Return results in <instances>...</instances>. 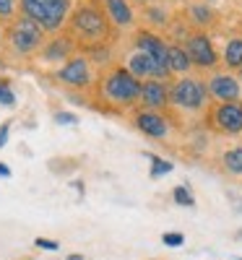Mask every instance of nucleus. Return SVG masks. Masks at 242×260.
Masks as SVG:
<instances>
[{"label":"nucleus","mask_w":242,"mask_h":260,"mask_svg":"<svg viewBox=\"0 0 242 260\" xmlns=\"http://www.w3.org/2000/svg\"><path fill=\"white\" fill-rule=\"evenodd\" d=\"M73 50V42L68 37H55V39H47L45 42V47H42V60H47V62H57V60H71Z\"/></svg>","instance_id":"nucleus-15"},{"label":"nucleus","mask_w":242,"mask_h":260,"mask_svg":"<svg viewBox=\"0 0 242 260\" xmlns=\"http://www.w3.org/2000/svg\"><path fill=\"white\" fill-rule=\"evenodd\" d=\"M8 130H11V122H3V127H0V146H6V141H8Z\"/></svg>","instance_id":"nucleus-28"},{"label":"nucleus","mask_w":242,"mask_h":260,"mask_svg":"<svg viewBox=\"0 0 242 260\" xmlns=\"http://www.w3.org/2000/svg\"><path fill=\"white\" fill-rule=\"evenodd\" d=\"M148 159H151V180H159V177H164V175H169V172L174 169L172 167V161H167V159H159V156H151L148 154Z\"/></svg>","instance_id":"nucleus-21"},{"label":"nucleus","mask_w":242,"mask_h":260,"mask_svg":"<svg viewBox=\"0 0 242 260\" xmlns=\"http://www.w3.org/2000/svg\"><path fill=\"white\" fill-rule=\"evenodd\" d=\"M0 177H11V169L6 164H0Z\"/></svg>","instance_id":"nucleus-29"},{"label":"nucleus","mask_w":242,"mask_h":260,"mask_svg":"<svg viewBox=\"0 0 242 260\" xmlns=\"http://www.w3.org/2000/svg\"><path fill=\"white\" fill-rule=\"evenodd\" d=\"M136 50H141V52H146V55H151V57H157L159 62L167 65L169 45H167L159 34H151V31H146V29L136 31ZM167 68H169V65H167Z\"/></svg>","instance_id":"nucleus-13"},{"label":"nucleus","mask_w":242,"mask_h":260,"mask_svg":"<svg viewBox=\"0 0 242 260\" xmlns=\"http://www.w3.org/2000/svg\"><path fill=\"white\" fill-rule=\"evenodd\" d=\"M102 94L107 102H112L117 107H130L141 102V89H143V81H138L133 73H130L125 65L123 68H115L109 71L104 78H102Z\"/></svg>","instance_id":"nucleus-2"},{"label":"nucleus","mask_w":242,"mask_h":260,"mask_svg":"<svg viewBox=\"0 0 242 260\" xmlns=\"http://www.w3.org/2000/svg\"><path fill=\"white\" fill-rule=\"evenodd\" d=\"M167 65H169V71H172V73H177V76H188V71L193 68V60H190V55L185 52V47H183V45H169Z\"/></svg>","instance_id":"nucleus-16"},{"label":"nucleus","mask_w":242,"mask_h":260,"mask_svg":"<svg viewBox=\"0 0 242 260\" xmlns=\"http://www.w3.org/2000/svg\"><path fill=\"white\" fill-rule=\"evenodd\" d=\"M104 3V13L109 18V24L117 26V29H128L133 26V8H130L128 0H102Z\"/></svg>","instance_id":"nucleus-14"},{"label":"nucleus","mask_w":242,"mask_h":260,"mask_svg":"<svg viewBox=\"0 0 242 260\" xmlns=\"http://www.w3.org/2000/svg\"><path fill=\"white\" fill-rule=\"evenodd\" d=\"M162 242H164L167 247H180V245L185 242V237H183L180 232H167V234L162 237Z\"/></svg>","instance_id":"nucleus-24"},{"label":"nucleus","mask_w":242,"mask_h":260,"mask_svg":"<svg viewBox=\"0 0 242 260\" xmlns=\"http://www.w3.org/2000/svg\"><path fill=\"white\" fill-rule=\"evenodd\" d=\"M185 52L190 55V60H193V65L195 68H201V71H211L214 65L219 62V55H216V50H214V42H211V37L208 34H203V31H195V34H190V37H185Z\"/></svg>","instance_id":"nucleus-8"},{"label":"nucleus","mask_w":242,"mask_h":260,"mask_svg":"<svg viewBox=\"0 0 242 260\" xmlns=\"http://www.w3.org/2000/svg\"><path fill=\"white\" fill-rule=\"evenodd\" d=\"M55 120H57L60 125H73V122H78V117H76V115H71V112H57V115H55Z\"/></svg>","instance_id":"nucleus-26"},{"label":"nucleus","mask_w":242,"mask_h":260,"mask_svg":"<svg viewBox=\"0 0 242 260\" xmlns=\"http://www.w3.org/2000/svg\"><path fill=\"white\" fill-rule=\"evenodd\" d=\"M6 39H8V45L13 47V52H18V55H32V52H37V50L45 47V29H42L39 24H34L32 18L18 16L13 24L8 26Z\"/></svg>","instance_id":"nucleus-5"},{"label":"nucleus","mask_w":242,"mask_h":260,"mask_svg":"<svg viewBox=\"0 0 242 260\" xmlns=\"http://www.w3.org/2000/svg\"><path fill=\"white\" fill-rule=\"evenodd\" d=\"M148 16H154V24H167V16H164L162 11H157V8L148 11Z\"/></svg>","instance_id":"nucleus-27"},{"label":"nucleus","mask_w":242,"mask_h":260,"mask_svg":"<svg viewBox=\"0 0 242 260\" xmlns=\"http://www.w3.org/2000/svg\"><path fill=\"white\" fill-rule=\"evenodd\" d=\"M208 122L222 136H242V102H216L208 112Z\"/></svg>","instance_id":"nucleus-6"},{"label":"nucleus","mask_w":242,"mask_h":260,"mask_svg":"<svg viewBox=\"0 0 242 260\" xmlns=\"http://www.w3.org/2000/svg\"><path fill=\"white\" fill-rule=\"evenodd\" d=\"M138 3H146V0H138Z\"/></svg>","instance_id":"nucleus-31"},{"label":"nucleus","mask_w":242,"mask_h":260,"mask_svg":"<svg viewBox=\"0 0 242 260\" xmlns=\"http://www.w3.org/2000/svg\"><path fill=\"white\" fill-rule=\"evenodd\" d=\"M239 81H242V68H239Z\"/></svg>","instance_id":"nucleus-30"},{"label":"nucleus","mask_w":242,"mask_h":260,"mask_svg":"<svg viewBox=\"0 0 242 260\" xmlns=\"http://www.w3.org/2000/svg\"><path fill=\"white\" fill-rule=\"evenodd\" d=\"M172 201L177 203V206H185V208H190V206H195V198H193V192L185 187V185H177L172 190Z\"/></svg>","instance_id":"nucleus-22"},{"label":"nucleus","mask_w":242,"mask_h":260,"mask_svg":"<svg viewBox=\"0 0 242 260\" xmlns=\"http://www.w3.org/2000/svg\"><path fill=\"white\" fill-rule=\"evenodd\" d=\"M0 104H3V107H13L16 104V94L11 91L8 81H0Z\"/></svg>","instance_id":"nucleus-23"},{"label":"nucleus","mask_w":242,"mask_h":260,"mask_svg":"<svg viewBox=\"0 0 242 260\" xmlns=\"http://www.w3.org/2000/svg\"><path fill=\"white\" fill-rule=\"evenodd\" d=\"M141 104H143V110H154V112L164 110L169 104V83L167 81H143Z\"/></svg>","instance_id":"nucleus-12"},{"label":"nucleus","mask_w":242,"mask_h":260,"mask_svg":"<svg viewBox=\"0 0 242 260\" xmlns=\"http://www.w3.org/2000/svg\"><path fill=\"white\" fill-rule=\"evenodd\" d=\"M224 65L227 71H239L242 68V37H232L224 47Z\"/></svg>","instance_id":"nucleus-17"},{"label":"nucleus","mask_w":242,"mask_h":260,"mask_svg":"<svg viewBox=\"0 0 242 260\" xmlns=\"http://www.w3.org/2000/svg\"><path fill=\"white\" fill-rule=\"evenodd\" d=\"M18 0H0V21H3V24H13V21L18 18L16 13H18Z\"/></svg>","instance_id":"nucleus-20"},{"label":"nucleus","mask_w":242,"mask_h":260,"mask_svg":"<svg viewBox=\"0 0 242 260\" xmlns=\"http://www.w3.org/2000/svg\"><path fill=\"white\" fill-rule=\"evenodd\" d=\"M190 21L195 26H208V24H214V11L208 8V6H190Z\"/></svg>","instance_id":"nucleus-19"},{"label":"nucleus","mask_w":242,"mask_h":260,"mask_svg":"<svg viewBox=\"0 0 242 260\" xmlns=\"http://www.w3.org/2000/svg\"><path fill=\"white\" fill-rule=\"evenodd\" d=\"M34 245H37V247H42V250H57V247H60L55 240H45V237H37Z\"/></svg>","instance_id":"nucleus-25"},{"label":"nucleus","mask_w":242,"mask_h":260,"mask_svg":"<svg viewBox=\"0 0 242 260\" xmlns=\"http://www.w3.org/2000/svg\"><path fill=\"white\" fill-rule=\"evenodd\" d=\"M55 78L65 86H73V89H86L92 83V65H89V57L83 55H73L63 68L55 73Z\"/></svg>","instance_id":"nucleus-9"},{"label":"nucleus","mask_w":242,"mask_h":260,"mask_svg":"<svg viewBox=\"0 0 242 260\" xmlns=\"http://www.w3.org/2000/svg\"><path fill=\"white\" fill-rule=\"evenodd\" d=\"M206 89H208V96L216 102H239V94H242L239 78L232 76L229 71L211 73L206 78Z\"/></svg>","instance_id":"nucleus-10"},{"label":"nucleus","mask_w":242,"mask_h":260,"mask_svg":"<svg viewBox=\"0 0 242 260\" xmlns=\"http://www.w3.org/2000/svg\"><path fill=\"white\" fill-rule=\"evenodd\" d=\"M109 18L107 13H102L94 3H83L76 8V13L71 16V31L89 42V45H104V42L109 39Z\"/></svg>","instance_id":"nucleus-1"},{"label":"nucleus","mask_w":242,"mask_h":260,"mask_svg":"<svg viewBox=\"0 0 242 260\" xmlns=\"http://www.w3.org/2000/svg\"><path fill=\"white\" fill-rule=\"evenodd\" d=\"M222 167L234 177H242V146H234L229 151H224L222 156Z\"/></svg>","instance_id":"nucleus-18"},{"label":"nucleus","mask_w":242,"mask_h":260,"mask_svg":"<svg viewBox=\"0 0 242 260\" xmlns=\"http://www.w3.org/2000/svg\"><path fill=\"white\" fill-rule=\"evenodd\" d=\"M21 13L39 24L45 31H57L68 21L71 0H18Z\"/></svg>","instance_id":"nucleus-3"},{"label":"nucleus","mask_w":242,"mask_h":260,"mask_svg":"<svg viewBox=\"0 0 242 260\" xmlns=\"http://www.w3.org/2000/svg\"><path fill=\"white\" fill-rule=\"evenodd\" d=\"M133 122L148 138H167V133H169V120L162 112H154V110H141L133 117Z\"/></svg>","instance_id":"nucleus-11"},{"label":"nucleus","mask_w":242,"mask_h":260,"mask_svg":"<svg viewBox=\"0 0 242 260\" xmlns=\"http://www.w3.org/2000/svg\"><path fill=\"white\" fill-rule=\"evenodd\" d=\"M208 89H206V81L198 78V76H180L169 86V104L177 107V110L185 112H201L206 110L208 104Z\"/></svg>","instance_id":"nucleus-4"},{"label":"nucleus","mask_w":242,"mask_h":260,"mask_svg":"<svg viewBox=\"0 0 242 260\" xmlns=\"http://www.w3.org/2000/svg\"><path fill=\"white\" fill-rule=\"evenodd\" d=\"M125 68L133 73L138 81H169L172 78V71L167 68L164 62H159L157 57H151L141 50H136L125 60Z\"/></svg>","instance_id":"nucleus-7"},{"label":"nucleus","mask_w":242,"mask_h":260,"mask_svg":"<svg viewBox=\"0 0 242 260\" xmlns=\"http://www.w3.org/2000/svg\"><path fill=\"white\" fill-rule=\"evenodd\" d=\"M0 39H3V34H0Z\"/></svg>","instance_id":"nucleus-32"}]
</instances>
